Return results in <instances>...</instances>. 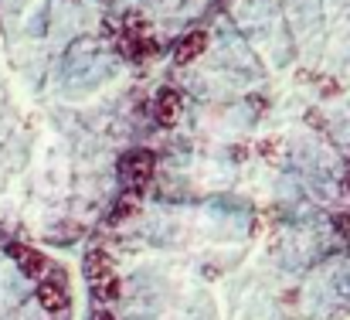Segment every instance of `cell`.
<instances>
[{"mask_svg":"<svg viewBox=\"0 0 350 320\" xmlns=\"http://www.w3.org/2000/svg\"><path fill=\"white\" fill-rule=\"evenodd\" d=\"M82 269H85V280L96 286V293H99V297H106V300H116V297H119L116 266H113V259H109L103 249H92V252L85 256Z\"/></svg>","mask_w":350,"mask_h":320,"instance_id":"6da1fadb","label":"cell"},{"mask_svg":"<svg viewBox=\"0 0 350 320\" xmlns=\"http://www.w3.org/2000/svg\"><path fill=\"white\" fill-rule=\"evenodd\" d=\"M153 177V153L150 150H129L122 160H119V181L129 188V191H143Z\"/></svg>","mask_w":350,"mask_h":320,"instance_id":"7a4b0ae2","label":"cell"},{"mask_svg":"<svg viewBox=\"0 0 350 320\" xmlns=\"http://www.w3.org/2000/svg\"><path fill=\"white\" fill-rule=\"evenodd\" d=\"M7 256L21 266V273L24 276H34V280H44L48 276V259L38 252V249H31V245H21V242H7Z\"/></svg>","mask_w":350,"mask_h":320,"instance_id":"3957f363","label":"cell"},{"mask_svg":"<svg viewBox=\"0 0 350 320\" xmlns=\"http://www.w3.org/2000/svg\"><path fill=\"white\" fill-rule=\"evenodd\" d=\"M38 304L48 310V314H62L68 307V290H65V280L62 276H44L38 283Z\"/></svg>","mask_w":350,"mask_h":320,"instance_id":"277c9868","label":"cell"},{"mask_svg":"<svg viewBox=\"0 0 350 320\" xmlns=\"http://www.w3.org/2000/svg\"><path fill=\"white\" fill-rule=\"evenodd\" d=\"M204 48H208V31H191V34H184V38L174 45V62H177V65H187V62H194L198 55H204Z\"/></svg>","mask_w":350,"mask_h":320,"instance_id":"5b68a950","label":"cell"},{"mask_svg":"<svg viewBox=\"0 0 350 320\" xmlns=\"http://www.w3.org/2000/svg\"><path fill=\"white\" fill-rule=\"evenodd\" d=\"M180 96L174 93V89H163L160 96H157V103H153V119L160 123V126H174L177 119H180Z\"/></svg>","mask_w":350,"mask_h":320,"instance_id":"8992f818","label":"cell"},{"mask_svg":"<svg viewBox=\"0 0 350 320\" xmlns=\"http://www.w3.org/2000/svg\"><path fill=\"white\" fill-rule=\"evenodd\" d=\"M122 55L126 58H146L150 51H153V38L143 31V24H136V27H129L126 34H122Z\"/></svg>","mask_w":350,"mask_h":320,"instance_id":"52a82bcc","label":"cell"},{"mask_svg":"<svg viewBox=\"0 0 350 320\" xmlns=\"http://www.w3.org/2000/svg\"><path fill=\"white\" fill-rule=\"evenodd\" d=\"M139 212V191H122L119 195V201L113 205V212H109V221L113 225H119V221H126V218H133V214Z\"/></svg>","mask_w":350,"mask_h":320,"instance_id":"ba28073f","label":"cell"},{"mask_svg":"<svg viewBox=\"0 0 350 320\" xmlns=\"http://www.w3.org/2000/svg\"><path fill=\"white\" fill-rule=\"evenodd\" d=\"M334 225H337V232H340L344 238H350V214H337Z\"/></svg>","mask_w":350,"mask_h":320,"instance_id":"9c48e42d","label":"cell"},{"mask_svg":"<svg viewBox=\"0 0 350 320\" xmlns=\"http://www.w3.org/2000/svg\"><path fill=\"white\" fill-rule=\"evenodd\" d=\"M96 320H116V317H113V314H106V310H103V314H96Z\"/></svg>","mask_w":350,"mask_h":320,"instance_id":"30bf717a","label":"cell"}]
</instances>
